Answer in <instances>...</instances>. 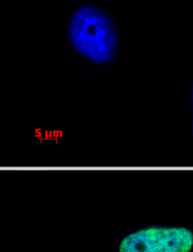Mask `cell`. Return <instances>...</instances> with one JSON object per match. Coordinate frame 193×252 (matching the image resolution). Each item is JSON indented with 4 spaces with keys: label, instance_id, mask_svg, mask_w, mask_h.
<instances>
[{
    "label": "cell",
    "instance_id": "obj_2",
    "mask_svg": "<svg viewBox=\"0 0 193 252\" xmlns=\"http://www.w3.org/2000/svg\"><path fill=\"white\" fill-rule=\"evenodd\" d=\"M193 232L184 226L153 225L127 234L119 243V252H189Z\"/></svg>",
    "mask_w": 193,
    "mask_h": 252
},
{
    "label": "cell",
    "instance_id": "obj_3",
    "mask_svg": "<svg viewBox=\"0 0 193 252\" xmlns=\"http://www.w3.org/2000/svg\"><path fill=\"white\" fill-rule=\"evenodd\" d=\"M191 104H192V135H193V82L191 86Z\"/></svg>",
    "mask_w": 193,
    "mask_h": 252
},
{
    "label": "cell",
    "instance_id": "obj_1",
    "mask_svg": "<svg viewBox=\"0 0 193 252\" xmlns=\"http://www.w3.org/2000/svg\"><path fill=\"white\" fill-rule=\"evenodd\" d=\"M67 35L73 49L93 64L106 65L115 58L116 27L109 16L95 5L83 4L73 11Z\"/></svg>",
    "mask_w": 193,
    "mask_h": 252
}]
</instances>
